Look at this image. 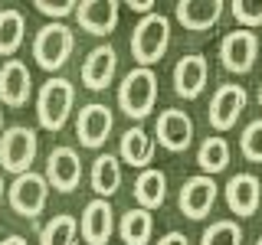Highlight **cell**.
Listing matches in <instances>:
<instances>
[{
    "instance_id": "cell-29",
    "label": "cell",
    "mask_w": 262,
    "mask_h": 245,
    "mask_svg": "<svg viewBox=\"0 0 262 245\" xmlns=\"http://www.w3.org/2000/svg\"><path fill=\"white\" fill-rule=\"evenodd\" d=\"M233 16L239 30L256 33V27H262V0H233Z\"/></svg>"
},
{
    "instance_id": "cell-32",
    "label": "cell",
    "mask_w": 262,
    "mask_h": 245,
    "mask_svg": "<svg viewBox=\"0 0 262 245\" xmlns=\"http://www.w3.org/2000/svg\"><path fill=\"white\" fill-rule=\"evenodd\" d=\"M158 245H190V242H187V235H184V232H167Z\"/></svg>"
},
{
    "instance_id": "cell-16",
    "label": "cell",
    "mask_w": 262,
    "mask_h": 245,
    "mask_svg": "<svg viewBox=\"0 0 262 245\" xmlns=\"http://www.w3.org/2000/svg\"><path fill=\"white\" fill-rule=\"evenodd\" d=\"M115 69H118V53H115V46H95L92 53L85 56V62H82V82H85V88H92V92H102V88L112 85L115 79Z\"/></svg>"
},
{
    "instance_id": "cell-11",
    "label": "cell",
    "mask_w": 262,
    "mask_h": 245,
    "mask_svg": "<svg viewBox=\"0 0 262 245\" xmlns=\"http://www.w3.org/2000/svg\"><path fill=\"white\" fill-rule=\"evenodd\" d=\"M79 235L85 239L89 245H108L112 235H115V209L108 200H95L85 203L82 209V219H79Z\"/></svg>"
},
{
    "instance_id": "cell-26",
    "label": "cell",
    "mask_w": 262,
    "mask_h": 245,
    "mask_svg": "<svg viewBox=\"0 0 262 245\" xmlns=\"http://www.w3.org/2000/svg\"><path fill=\"white\" fill-rule=\"evenodd\" d=\"M39 245H79V223L69 212L53 216L39 232Z\"/></svg>"
},
{
    "instance_id": "cell-20",
    "label": "cell",
    "mask_w": 262,
    "mask_h": 245,
    "mask_svg": "<svg viewBox=\"0 0 262 245\" xmlns=\"http://www.w3.org/2000/svg\"><path fill=\"white\" fill-rule=\"evenodd\" d=\"M89 183H92V193L98 200H108L112 193H118L121 186V163L115 154H98L92 160V174H89Z\"/></svg>"
},
{
    "instance_id": "cell-6",
    "label": "cell",
    "mask_w": 262,
    "mask_h": 245,
    "mask_svg": "<svg viewBox=\"0 0 262 245\" xmlns=\"http://www.w3.org/2000/svg\"><path fill=\"white\" fill-rule=\"evenodd\" d=\"M7 200H10L13 212H20V216H27V219H36L39 212H43L46 200H49V183H46V177L36 174V170L13 177L10 190H7Z\"/></svg>"
},
{
    "instance_id": "cell-17",
    "label": "cell",
    "mask_w": 262,
    "mask_h": 245,
    "mask_svg": "<svg viewBox=\"0 0 262 245\" xmlns=\"http://www.w3.org/2000/svg\"><path fill=\"white\" fill-rule=\"evenodd\" d=\"M220 16H223V0H180L174 7V20L193 33L216 27Z\"/></svg>"
},
{
    "instance_id": "cell-28",
    "label": "cell",
    "mask_w": 262,
    "mask_h": 245,
    "mask_svg": "<svg viewBox=\"0 0 262 245\" xmlns=\"http://www.w3.org/2000/svg\"><path fill=\"white\" fill-rule=\"evenodd\" d=\"M239 147H243V157H246V160L262 163V118H252L249 125L243 128Z\"/></svg>"
},
{
    "instance_id": "cell-7",
    "label": "cell",
    "mask_w": 262,
    "mask_h": 245,
    "mask_svg": "<svg viewBox=\"0 0 262 245\" xmlns=\"http://www.w3.org/2000/svg\"><path fill=\"white\" fill-rule=\"evenodd\" d=\"M216 196H220V183L207 174H196L190 180H184L180 186V196H177V206L187 219L200 223V219L210 216V209L216 206Z\"/></svg>"
},
{
    "instance_id": "cell-33",
    "label": "cell",
    "mask_w": 262,
    "mask_h": 245,
    "mask_svg": "<svg viewBox=\"0 0 262 245\" xmlns=\"http://www.w3.org/2000/svg\"><path fill=\"white\" fill-rule=\"evenodd\" d=\"M0 245H27L23 235H7V239H0Z\"/></svg>"
},
{
    "instance_id": "cell-24",
    "label": "cell",
    "mask_w": 262,
    "mask_h": 245,
    "mask_svg": "<svg viewBox=\"0 0 262 245\" xmlns=\"http://www.w3.org/2000/svg\"><path fill=\"white\" fill-rule=\"evenodd\" d=\"M118 235L125 245H147L154 235V219L147 209H128L118 223Z\"/></svg>"
},
{
    "instance_id": "cell-19",
    "label": "cell",
    "mask_w": 262,
    "mask_h": 245,
    "mask_svg": "<svg viewBox=\"0 0 262 245\" xmlns=\"http://www.w3.org/2000/svg\"><path fill=\"white\" fill-rule=\"evenodd\" d=\"M262 203V183L252 174H236L226 183V206L236 216H252Z\"/></svg>"
},
{
    "instance_id": "cell-1",
    "label": "cell",
    "mask_w": 262,
    "mask_h": 245,
    "mask_svg": "<svg viewBox=\"0 0 262 245\" xmlns=\"http://www.w3.org/2000/svg\"><path fill=\"white\" fill-rule=\"evenodd\" d=\"M170 49V20L164 13H147L135 23L131 30V56L138 59L141 69H151L154 62H161Z\"/></svg>"
},
{
    "instance_id": "cell-34",
    "label": "cell",
    "mask_w": 262,
    "mask_h": 245,
    "mask_svg": "<svg viewBox=\"0 0 262 245\" xmlns=\"http://www.w3.org/2000/svg\"><path fill=\"white\" fill-rule=\"evenodd\" d=\"M0 203H4V177H0Z\"/></svg>"
},
{
    "instance_id": "cell-31",
    "label": "cell",
    "mask_w": 262,
    "mask_h": 245,
    "mask_svg": "<svg viewBox=\"0 0 262 245\" xmlns=\"http://www.w3.org/2000/svg\"><path fill=\"white\" fill-rule=\"evenodd\" d=\"M128 7H131V10H138L141 16L154 13V0H128Z\"/></svg>"
},
{
    "instance_id": "cell-2",
    "label": "cell",
    "mask_w": 262,
    "mask_h": 245,
    "mask_svg": "<svg viewBox=\"0 0 262 245\" xmlns=\"http://www.w3.org/2000/svg\"><path fill=\"white\" fill-rule=\"evenodd\" d=\"M158 105V76L154 69H131L118 85V108L131 121H144Z\"/></svg>"
},
{
    "instance_id": "cell-15",
    "label": "cell",
    "mask_w": 262,
    "mask_h": 245,
    "mask_svg": "<svg viewBox=\"0 0 262 245\" xmlns=\"http://www.w3.org/2000/svg\"><path fill=\"white\" fill-rule=\"evenodd\" d=\"M118 0H82L76 7V23L92 36H108L118 27Z\"/></svg>"
},
{
    "instance_id": "cell-12",
    "label": "cell",
    "mask_w": 262,
    "mask_h": 245,
    "mask_svg": "<svg viewBox=\"0 0 262 245\" xmlns=\"http://www.w3.org/2000/svg\"><path fill=\"white\" fill-rule=\"evenodd\" d=\"M207 79H210V65L200 53H190V56H180L177 65H174V92L184 98V102H193V98L203 95L207 88Z\"/></svg>"
},
{
    "instance_id": "cell-8",
    "label": "cell",
    "mask_w": 262,
    "mask_h": 245,
    "mask_svg": "<svg viewBox=\"0 0 262 245\" xmlns=\"http://www.w3.org/2000/svg\"><path fill=\"white\" fill-rule=\"evenodd\" d=\"M259 59V36L252 30H233L220 43V62L233 76H246Z\"/></svg>"
},
{
    "instance_id": "cell-18",
    "label": "cell",
    "mask_w": 262,
    "mask_h": 245,
    "mask_svg": "<svg viewBox=\"0 0 262 245\" xmlns=\"http://www.w3.org/2000/svg\"><path fill=\"white\" fill-rule=\"evenodd\" d=\"M30 69L27 62L20 59H7L4 69H0V102L10 105V108H23L30 102Z\"/></svg>"
},
{
    "instance_id": "cell-30",
    "label": "cell",
    "mask_w": 262,
    "mask_h": 245,
    "mask_svg": "<svg viewBox=\"0 0 262 245\" xmlns=\"http://www.w3.org/2000/svg\"><path fill=\"white\" fill-rule=\"evenodd\" d=\"M76 7L79 4H72V0H36V10L46 13V16H53V20H62V16L76 13Z\"/></svg>"
},
{
    "instance_id": "cell-9",
    "label": "cell",
    "mask_w": 262,
    "mask_h": 245,
    "mask_svg": "<svg viewBox=\"0 0 262 245\" xmlns=\"http://www.w3.org/2000/svg\"><path fill=\"white\" fill-rule=\"evenodd\" d=\"M154 141H158L164 151L180 154L187 151L193 141V118L184 108H167L158 114V125H154Z\"/></svg>"
},
{
    "instance_id": "cell-3",
    "label": "cell",
    "mask_w": 262,
    "mask_h": 245,
    "mask_svg": "<svg viewBox=\"0 0 262 245\" xmlns=\"http://www.w3.org/2000/svg\"><path fill=\"white\" fill-rule=\"evenodd\" d=\"M72 105H76V88H72L69 79L53 76L43 82L36 95V118L46 131H62L66 121L72 114Z\"/></svg>"
},
{
    "instance_id": "cell-23",
    "label": "cell",
    "mask_w": 262,
    "mask_h": 245,
    "mask_svg": "<svg viewBox=\"0 0 262 245\" xmlns=\"http://www.w3.org/2000/svg\"><path fill=\"white\" fill-rule=\"evenodd\" d=\"M196 163H200V170L207 177L213 174H223L229 167V144L223 134H210L200 141V151H196Z\"/></svg>"
},
{
    "instance_id": "cell-21",
    "label": "cell",
    "mask_w": 262,
    "mask_h": 245,
    "mask_svg": "<svg viewBox=\"0 0 262 245\" xmlns=\"http://www.w3.org/2000/svg\"><path fill=\"white\" fill-rule=\"evenodd\" d=\"M135 200H138V209H158L164 206V200H167V177H164V170H154L147 167L138 174L135 180Z\"/></svg>"
},
{
    "instance_id": "cell-4",
    "label": "cell",
    "mask_w": 262,
    "mask_h": 245,
    "mask_svg": "<svg viewBox=\"0 0 262 245\" xmlns=\"http://www.w3.org/2000/svg\"><path fill=\"white\" fill-rule=\"evenodd\" d=\"M72 49H76V36H72V30L66 27L62 20L46 23V27L33 36V56H36V65L46 69V72L62 69V65L69 62Z\"/></svg>"
},
{
    "instance_id": "cell-14",
    "label": "cell",
    "mask_w": 262,
    "mask_h": 245,
    "mask_svg": "<svg viewBox=\"0 0 262 245\" xmlns=\"http://www.w3.org/2000/svg\"><path fill=\"white\" fill-rule=\"evenodd\" d=\"M79 180H82V160L72 147L49 151V160H46V183L49 186H56L59 193H72V190H79Z\"/></svg>"
},
{
    "instance_id": "cell-5",
    "label": "cell",
    "mask_w": 262,
    "mask_h": 245,
    "mask_svg": "<svg viewBox=\"0 0 262 245\" xmlns=\"http://www.w3.org/2000/svg\"><path fill=\"white\" fill-rule=\"evenodd\" d=\"M36 151H39V141H36V131L27 128V125H13L4 131L0 137V167L7 174L20 177V174H30L33 160H36Z\"/></svg>"
},
{
    "instance_id": "cell-37",
    "label": "cell",
    "mask_w": 262,
    "mask_h": 245,
    "mask_svg": "<svg viewBox=\"0 0 262 245\" xmlns=\"http://www.w3.org/2000/svg\"><path fill=\"white\" fill-rule=\"evenodd\" d=\"M256 245H262V235H259V242H256Z\"/></svg>"
},
{
    "instance_id": "cell-36",
    "label": "cell",
    "mask_w": 262,
    "mask_h": 245,
    "mask_svg": "<svg viewBox=\"0 0 262 245\" xmlns=\"http://www.w3.org/2000/svg\"><path fill=\"white\" fill-rule=\"evenodd\" d=\"M259 108H262V82H259Z\"/></svg>"
},
{
    "instance_id": "cell-25",
    "label": "cell",
    "mask_w": 262,
    "mask_h": 245,
    "mask_svg": "<svg viewBox=\"0 0 262 245\" xmlns=\"http://www.w3.org/2000/svg\"><path fill=\"white\" fill-rule=\"evenodd\" d=\"M23 36H27V20H23L20 10L7 7L0 10V56H13L20 49Z\"/></svg>"
},
{
    "instance_id": "cell-27",
    "label": "cell",
    "mask_w": 262,
    "mask_h": 245,
    "mask_svg": "<svg viewBox=\"0 0 262 245\" xmlns=\"http://www.w3.org/2000/svg\"><path fill=\"white\" fill-rule=\"evenodd\" d=\"M200 245H243V229L233 219H220L210 223L207 232L200 235Z\"/></svg>"
},
{
    "instance_id": "cell-13",
    "label": "cell",
    "mask_w": 262,
    "mask_h": 245,
    "mask_svg": "<svg viewBox=\"0 0 262 245\" xmlns=\"http://www.w3.org/2000/svg\"><path fill=\"white\" fill-rule=\"evenodd\" d=\"M115 128V114L108 105H85V108L79 111L76 118V134H79V144L82 147H102L105 141H108Z\"/></svg>"
},
{
    "instance_id": "cell-10",
    "label": "cell",
    "mask_w": 262,
    "mask_h": 245,
    "mask_svg": "<svg viewBox=\"0 0 262 245\" xmlns=\"http://www.w3.org/2000/svg\"><path fill=\"white\" fill-rule=\"evenodd\" d=\"M249 102V92L236 82H226V85L216 88V95L210 98V125L213 131H229L239 121V114Z\"/></svg>"
},
{
    "instance_id": "cell-35",
    "label": "cell",
    "mask_w": 262,
    "mask_h": 245,
    "mask_svg": "<svg viewBox=\"0 0 262 245\" xmlns=\"http://www.w3.org/2000/svg\"><path fill=\"white\" fill-rule=\"evenodd\" d=\"M0 137H4V111H0Z\"/></svg>"
},
{
    "instance_id": "cell-22",
    "label": "cell",
    "mask_w": 262,
    "mask_h": 245,
    "mask_svg": "<svg viewBox=\"0 0 262 245\" xmlns=\"http://www.w3.org/2000/svg\"><path fill=\"white\" fill-rule=\"evenodd\" d=\"M154 137L147 134L144 128H128L125 134H121V160L125 163H131V167H141V170H147L151 167V160H154Z\"/></svg>"
}]
</instances>
